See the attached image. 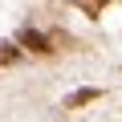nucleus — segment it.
<instances>
[{
    "label": "nucleus",
    "mask_w": 122,
    "mask_h": 122,
    "mask_svg": "<svg viewBox=\"0 0 122 122\" xmlns=\"http://www.w3.org/2000/svg\"><path fill=\"white\" fill-rule=\"evenodd\" d=\"M57 41H61V37H49V33H41V29H33V25H25V29L16 33V45H20V49H33V53H53Z\"/></svg>",
    "instance_id": "nucleus-1"
},
{
    "label": "nucleus",
    "mask_w": 122,
    "mask_h": 122,
    "mask_svg": "<svg viewBox=\"0 0 122 122\" xmlns=\"http://www.w3.org/2000/svg\"><path fill=\"white\" fill-rule=\"evenodd\" d=\"M94 98H102V90H94V86H86V90H73V94L65 98V110H77V106H86V102H94Z\"/></svg>",
    "instance_id": "nucleus-2"
},
{
    "label": "nucleus",
    "mask_w": 122,
    "mask_h": 122,
    "mask_svg": "<svg viewBox=\"0 0 122 122\" xmlns=\"http://www.w3.org/2000/svg\"><path fill=\"white\" fill-rule=\"evenodd\" d=\"M16 61H20V45L16 41H0V69L16 65Z\"/></svg>",
    "instance_id": "nucleus-3"
},
{
    "label": "nucleus",
    "mask_w": 122,
    "mask_h": 122,
    "mask_svg": "<svg viewBox=\"0 0 122 122\" xmlns=\"http://www.w3.org/2000/svg\"><path fill=\"white\" fill-rule=\"evenodd\" d=\"M73 4H77V8L86 12V16H98V12H102V8L110 4V0H73Z\"/></svg>",
    "instance_id": "nucleus-4"
}]
</instances>
